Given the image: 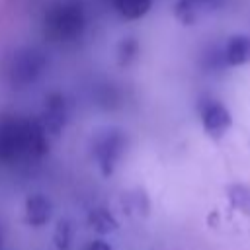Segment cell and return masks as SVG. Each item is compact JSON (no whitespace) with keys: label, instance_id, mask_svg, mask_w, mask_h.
<instances>
[{"label":"cell","instance_id":"8","mask_svg":"<svg viewBox=\"0 0 250 250\" xmlns=\"http://www.w3.org/2000/svg\"><path fill=\"white\" fill-rule=\"evenodd\" d=\"M219 6V0H178L176 4V18L184 23H195L213 12Z\"/></svg>","mask_w":250,"mask_h":250},{"label":"cell","instance_id":"10","mask_svg":"<svg viewBox=\"0 0 250 250\" xmlns=\"http://www.w3.org/2000/svg\"><path fill=\"white\" fill-rule=\"evenodd\" d=\"M109 2L123 20H131V21L146 16L152 6V0H109Z\"/></svg>","mask_w":250,"mask_h":250},{"label":"cell","instance_id":"9","mask_svg":"<svg viewBox=\"0 0 250 250\" xmlns=\"http://www.w3.org/2000/svg\"><path fill=\"white\" fill-rule=\"evenodd\" d=\"M51 219V201L41 195L33 193L25 199V223L31 227H43Z\"/></svg>","mask_w":250,"mask_h":250},{"label":"cell","instance_id":"12","mask_svg":"<svg viewBox=\"0 0 250 250\" xmlns=\"http://www.w3.org/2000/svg\"><path fill=\"white\" fill-rule=\"evenodd\" d=\"M72 236H74V227L68 219H61L55 227V234H53V240L57 244L59 250H68L70 248V242H72Z\"/></svg>","mask_w":250,"mask_h":250},{"label":"cell","instance_id":"11","mask_svg":"<svg viewBox=\"0 0 250 250\" xmlns=\"http://www.w3.org/2000/svg\"><path fill=\"white\" fill-rule=\"evenodd\" d=\"M88 225L94 230H98L100 234H107V232L117 230V221L113 219V215L107 209H102V207H96L88 213Z\"/></svg>","mask_w":250,"mask_h":250},{"label":"cell","instance_id":"6","mask_svg":"<svg viewBox=\"0 0 250 250\" xmlns=\"http://www.w3.org/2000/svg\"><path fill=\"white\" fill-rule=\"evenodd\" d=\"M39 123L47 135H59L62 131V127L66 123V102H64L62 94L51 92L45 98V105H43Z\"/></svg>","mask_w":250,"mask_h":250},{"label":"cell","instance_id":"2","mask_svg":"<svg viewBox=\"0 0 250 250\" xmlns=\"http://www.w3.org/2000/svg\"><path fill=\"white\" fill-rule=\"evenodd\" d=\"M86 27V12L80 0H55L43 14V29L51 41H76Z\"/></svg>","mask_w":250,"mask_h":250},{"label":"cell","instance_id":"1","mask_svg":"<svg viewBox=\"0 0 250 250\" xmlns=\"http://www.w3.org/2000/svg\"><path fill=\"white\" fill-rule=\"evenodd\" d=\"M47 137L39 119L0 115V164L39 160L47 154Z\"/></svg>","mask_w":250,"mask_h":250},{"label":"cell","instance_id":"4","mask_svg":"<svg viewBox=\"0 0 250 250\" xmlns=\"http://www.w3.org/2000/svg\"><path fill=\"white\" fill-rule=\"evenodd\" d=\"M125 146H127V135L121 129H105L94 137L92 156L104 178H109L115 172L117 162L125 152Z\"/></svg>","mask_w":250,"mask_h":250},{"label":"cell","instance_id":"14","mask_svg":"<svg viewBox=\"0 0 250 250\" xmlns=\"http://www.w3.org/2000/svg\"><path fill=\"white\" fill-rule=\"evenodd\" d=\"M84 250H113L105 240H94V242H90Z\"/></svg>","mask_w":250,"mask_h":250},{"label":"cell","instance_id":"7","mask_svg":"<svg viewBox=\"0 0 250 250\" xmlns=\"http://www.w3.org/2000/svg\"><path fill=\"white\" fill-rule=\"evenodd\" d=\"M221 61L227 66L250 64V35H232L221 51Z\"/></svg>","mask_w":250,"mask_h":250},{"label":"cell","instance_id":"3","mask_svg":"<svg viewBox=\"0 0 250 250\" xmlns=\"http://www.w3.org/2000/svg\"><path fill=\"white\" fill-rule=\"evenodd\" d=\"M47 57L35 47H21L14 51L6 62V78L14 88L33 84L45 70Z\"/></svg>","mask_w":250,"mask_h":250},{"label":"cell","instance_id":"13","mask_svg":"<svg viewBox=\"0 0 250 250\" xmlns=\"http://www.w3.org/2000/svg\"><path fill=\"white\" fill-rule=\"evenodd\" d=\"M139 53V43L133 39V37H127L121 41L119 49H117V62L119 66H127Z\"/></svg>","mask_w":250,"mask_h":250},{"label":"cell","instance_id":"5","mask_svg":"<svg viewBox=\"0 0 250 250\" xmlns=\"http://www.w3.org/2000/svg\"><path fill=\"white\" fill-rule=\"evenodd\" d=\"M199 117H201V125L203 131L211 137V139H221L229 133V129L232 127V117L230 111L217 100H207L201 104L199 107Z\"/></svg>","mask_w":250,"mask_h":250},{"label":"cell","instance_id":"15","mask_svg":"<svg viewBox=\"0 0 250 250\" xmlns=\"http://www.w3.org/2000/svg\"><path fill=\"white\" fill-rule=\"evenodd\" d=\"M0 246H2V232H0Z\"/></svg>","mask_w":250,"mask_h":250}]
</instances>
